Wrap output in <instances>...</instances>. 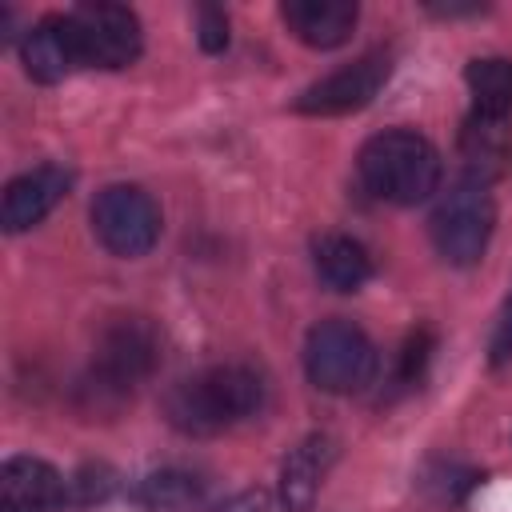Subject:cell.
Listing matches in <instances>:
<instances>
[{
	"mask_svg": "<svg viewBox=\"0 0 512 512\" xmlns=\"http://www.w3.org/2000/svg\"><path fill=\"white\" fill-rule=\"evenodd\" d=\"M264 404V380L244 364H212L188 380H180L164 412L188 436H216L240 420H248Z\"/></svg>",
	"mask_w": 512,
	"mask_h": 512,
	"instance_id": "obj_1",
	"label": "cell"
},
{
	"mask_svg": "<svg viewBox=\"0 0 512 512\" xmlns=\"http://www.w3.org/2000/svg\"><path fill=\"white\" fill-rule=\"evenodd\" d=\"M360 180L388 204H420L440 184V152L412 128H388L360 148Z\"/></svg>",
	"mask_w": 512,
	"mask_h": 512,
	"instance_id": "obj_2",
	"label": "cell"
},
{
	"mask_svg": "<svg viewBox=\"0 0 512 512\" xmlns=\"http://www.w3.org/2000/svg\"><path fill=\"white\" fill-rule=\"evenodd\" d=\"M304 372L320 392H360L376 372V348L352 320H320L304 340Z\"/></svg>",
	"mask_w": 512,
	"mask_h": 512,
	"instance_id": "obj_3",
	"label": "cell"
},
{
	"mask_svg": "<svg viewBox=\"0 0 512 512\" xmlns=\"http://www.w3.org/2000/svg\"><path fill=\"white\" fill-rule=\"evenodd\" d=\"M492 224H496V204L488 196V184L464 176L432 208V244L448 264L472 268L492 240Z\"/></svg>",
	"mask_w": 512,
	"mask_h": 512,
	"instance_id": "obj_4",
	"label": "cell"
},
{
	"mask_svg": "<svg viewBox=\"0 0 512 512\" xmlns=\"http://www.w3.org/2000/svg\"><path fill=\"white\" fill-rule=\"evenodd\" d=\"M92 232L112 256L136 260L160 240V204L140 184H108L92 200Z\"/></svg>",
	"mask_w": 512,
	"mask_h": 512,
	"instance_id": "obj_5",
	"label": "cell"
},
{
	"mask_svg": "<svg viewBox=\"0 0 512 512\" xmlns=\"http://www.w3.org/2000/svg\"><path fill=\"white\" fill-rule=\"evenodd\" d=\"M160 364V332L144 316H120L112 320L92 356V380L108 388L112 396H128L140 380H148Z\"/></svg>",
	"mask_w": 512,
	"mask_h": 512,
	"instance_id": "obj_6",
	"label": "cell"
},
{
	"mask_svg": "<svg viewBox=\"0 0 512 512\" xmlns=\"http://www.w3.org/2000/svg\"><path fill=\"white\" fill-rule=\"evenodd\" d=\"M84 68H128L140 56V20L124 4H76L68 12Z\"/></svg>",
	"mask_w": 512,
	"mask_h": 512,
	"instance_id": "obj_7",
	"label": "cell"
},
{
	"mask_svg": "<svg viewBox=\"0 0 512 512\" xmlns=\"http://www.w3.org/2000/svg\"><path fill=\"white\" fill-rule=\"evenodd\" d=\"M388 72H392V56L384 48H372L360 60H352V64L328 72L324 80L308 84L296 96V112H304V116H344V112H356V108L372 104V96L384 88Z\"/></svg>",
	"mask_w": 512,
	"mask_h": 512,
	"instance_id": "obj_8",
	"label": "cell"
},
{
	"mask_svg": "<svg viewBox=\"0 0 512 512\" xmlns=\"http://www.w3.org/2000/svg\"><path fill=\"white\" fill-rule=\"evenodd\" d=\"M72 188V172L60 164H40L24 176H16L4 188V204H0V224L4 232H28L36 228Z\"/></svg>",
	"mask_w": 512,
	"mask_h": 512,
	"instance_id": "obj_9",
	"label": "cell"
},
{
	"mask_svg": "<svg viewBox=\"0 0 512 512\" xmlns=\"http://www.w3.org/2000/svg\"><path fill=\"white\" fill-rule=\"evenodd\" d=\"M68 480L40 456H12L0 468V512H56Z\"/></svg>",
	"mask_w": 512,
	"mask_h": 512,
	"instance_id": "obj_10",
	"label": "cell"
},
{
	"mask_svg": "<svg viewBox=\"0 0 512 512\" xmlns=\"http://www.w3.org/2000/svg\"><path fill=\"white\" fill-rule=\"evenodd\" d=\"M20 60H24V72L40 84H56L64 80L68 72L84 68L80 64V52H76V36H72V20L68 12H52V16H40L24 40H20Z\"/></svg>",
	"mask_w": 512,
	"mask_h": 512,
	"instance_id": "obj_11",
	"label": "cell"
},
{
	"mask_svg": "<svg viewBox=\"0 0 512 512\" xmlns=\"http://www.w3.org/2000/svg\"><path fill=\"white\" fill-rule=\"evenodd\" d=\"M332 460H336V444L320 432L304 436L284 456V464H280V500H284L288 512H312Z\"/></svg>",
	"mask_w": 512,
	"mask_h": 512,
	"instance_id": "obj_12",
	"label": "cell"
},
{
	"mask_svg": "<svg viewBox=\"0 0 512 512\" xmlns=\"http://www.w3.org/2000/svg\"><path fill=\"white\" fill-rule=\"evenodd\" d=\"M280 16H284L288 32L300 44L328 52V48H340L352 36L360 12L348 0H288L280 8Z\"/></svg>",
	"mask_w": 512,
	"mask_h": 512,
	"instance_id": "obj_13",
	"label": "cell"
},
{
	"mask_svg": "<svg viewBox=\"0 0 512 512\" xmlns=\"http://www.w3.org/2000/svg\"><path fill=\"white\" fill-rule=\"evenodd\" d=\"M312 264L316 276L332 288V292H356L364 288V280L372 276V256L360 240L344 236V232H324L312 244Z\"/></svg>",
	"mask_w": 512,
	"mask_h": 512,
	"instance_id": "obj_14",
	"label": "cell"
},
{
	"mask_svg": "<svg viewBox=\"0 0 512 512\" xmlns=\"http://www.w3.org/2000/svg\"><path fill=\"white\" fill-rule=\"evenodd\" d=\"M460 156L468 164V176L472 180H492L508 156V132H504V120L496 116H480L472 112L464 120V132H460Z\"/></svg>",
	"mask_w": 512,
	"mask_h": 512,
	"instance_id": "obj_15",
	"label": "cell"
},
{
	"mask_svg": "<svg viewBox=\"0 0 512 512\" xmlns=\"http://www.w3.org/2000/svg\"><path fill=\"white\" fill-rule=\"evenodd\" d=\"M464 84L472 92V112L504 120L512 112V60L504 56H480L464 68Z\"/></svg>",
	"mask_w": 512,
	"mask_h": 512,
	"instance_id": "obj_16",
	"label": "cell"
},
{
	"mask_svg": "<svg viewBox=\"0 0 512 512\" xmlns=\"http://www.w3.org/2000/svg\"><path fill=\"white\" fill-rule=\"evenodd\" d=\"M200 496H204L200 476H192V472H184V468L152 472V476L140 480V492H136V500H140L144 508H152V512H184V508H192Z\"/></svg>",
	"mask_w": 512,
	"mask_h": 512,
	"instance_id": "obj_17",
	"label": "cell"
},
{
	"mask_svg": "<svg viewBox=\"0 0 512 512\" xmlns=\"http://www.w3.org/2000/svg\"><path fill=\"white\" fill-rule=\"evenodd\" d=\"M428 356H432V336L420 328V332H412V336L404 340V348H400V384H416V380L424 376Z\"/></svg>",
	"mask_w": 512,
	"mask_h": 512,
	"instance_id": "obj_18",
	"label": "cell"
},
{
	"mask_svg": "<svg viewBox=\"0 0 512 512\" xmlns=\"http://www.w3.org/2000/svg\"><path fill=\"white\" fill-rule=\"evenodd\" d=\"M196 36H200V48L204 52H224L228 48V16L224 8H200L196 12Z\"/></svg>",
	"mask_w": 512,
	"mask_h": 512,
	"instance_id": "obj_19",
	"label": "cell"
},
{
	"mask_svg": "<svg viewBox=\"0 0 512 512\" xmlns=\"http://www.w3.org/2000/svg\"><path fill=\"white\" fill-rule=\"evenodd\" d=\"M488 360L492 364L512 360V292H508V300L496 316V328H492V340H488Z\"/></svg>",
	"mask_w": 512,
	"mask_h": 512,
	"instance_id": "obj_20",
	"label": "cell"
},
{
	"mask_svg": "<svg viewBox=\"0 0 512 512\" xmlns=\"http://www.w3.org/2000/svg\"><path fill=\"white\" fill-rule=\"evenodd\" d=\"M104 476H108L104 468H84V472H76V476L68 480L72 500H76V504H92V500H100V496L108 492V480H104Z\"/></svg>",
	"mask_w": 512,
	"mask_h": 512,
	"instance_id": "obj_21",
	"label": "cell"
},
{
	"mask_svg": "<svg viewBox=\"0 0 512 512\" xmlns=\"http://www.w3.org/2000/svg\"><path fill=\"white\" fill-rule=\"evenodd\" d=\"M260 504H264L260 492H244L236 504H228V512H260Z\"/></svg>",
	"mask_w": 512,
	"mask_h": 512,
	"instance_id": "obj_22",
	"label": "cell"
}]
</instances>
